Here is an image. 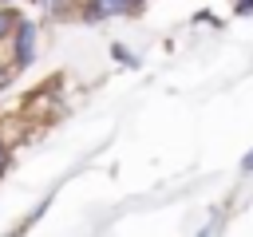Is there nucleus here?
I'll list each match as a JSON object with an SVG mask.
<instances>
[{"label":"nucleus","instance_id":"nucleus-1","mask_svg":"<svg viewBox=\"0 0 253 237\" xmlns=\"http://www.w3.org/2000/svg\"><path fill=\"white\" fill-rule=\"evenodd\" d=\"M12 67L20 71V67H28L32 59H36V43H40V24L36 20H16V28H12Z\"/></svg>","mask_w":253,"mask_h":237},{"label":"nucleus","instance_id":"nucleus-2","mask_svg":"<svg viewBox=\"0 0 253 237\" xmlns=\"http://www.w3.org/2000/svg\"><path fill=\"white\" fill-rule=\"evenodd\" d=\"M142 0H87L83 4V16L87 20H111V16H126L134 12Z\"/></svg>","mask_w":253,"mask_h":237},{"label":"nucleus","instance_id":"nucleus-3","mask_svg":"<svg viewBox=\"0 0 253 237\" xmlns=\"http://www.w3.org/2000/svg\"><path fill=\"white\" fill-rule=\"evenodd\" d=\"M16 20H20V16H16V12L8 8V4H0V40H8V36H12Z\"/></svg>","mask_w":253,"mask_h":237},{"label":"nucleus","instance_id":"nucleus-4","mask_svg":"<svg viewBox=\"0 0 253 237\" xmlns=\"http://www.w3.org/2000/svg\"><path fill=\"white\" fill-rule=\"evenodd\" d=\"M111 55H115L119 63H126V67H134V63H138V59H134V55H130V51L123 47V43H115V47H111Z\"/></svg>","mask_w":253,"mask_h":237},{"label":"nucleus","instance_id":"nucleus-5","mask_svg":"<svg viewBox=\"0 0 253 237\" xmlns=\"http://www.w3.org/2000/svg\"><path fill=\"white\" fill-rule=\"evenodd\" d=\"M8 162H12V150L0 142V178H4V170H8Z\"/></svg>","mask_w":253,"mask_h":237},{"label":"nucleus","instance_id":"nucleus-6","mask_svg":"<svg viewBox=\"0 0 253 237\" xmlns=\"http://www.w3.org/2000/svg\"><path fill=\"white\" fill-rule=\"evenodd\" d=\"M8 79H12V67H0V87H8Z\"/></svg>","mask_w":253,"mask_h":237},{"label":"nucleus","instance_id":"nucleus-7","mask_svg":"<svg viewBox=\"0 0 253 237\" xmlns=\"http://www.w3.org/2000/svg\"><path fill=\"white\" fill-rule=\"evenodd\" d=\"M241 166H245V170H253V150H249V154L241 158Z\"/></svg>","mask_w":253,"mask_h":237},{"label":"nucleus","instance_id":"nucleus-8","mask_svg":"<svg viewBox=\"0 0 253 237\" xmlns=\"http://www.w3.org/2000/svg\"><path fill=\"white\" fill-rule=\"evenodd\" d=\"M253 8V0H237V12H249Z\"/></svg>","mask_w":253,"mask_h":237},{"label":"nucleus","instance_id":"nucleus-9","mask_svg":"<svg viewBox=\"0 0 253 237\" xmlns=\"http://www.w3.org/2000/svg\"><path fill=\"white\" fill-rule=\"evenodd\" d=\"M4 4H12V0H4Z\"/></svg>","mask_w":253,"mask_h":237}]
</instances>
